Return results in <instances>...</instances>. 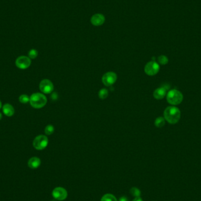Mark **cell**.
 Masks as SVG:
<instances>
[{"label":"cell","mask_w":201,"mask_h":201,"mask_svg":"<svg viewBox=\"0 0 201 201\" xmlns=\"http://www.w3.org/2000/svg\"><path fill=\"white\" fill-rule=\"evenodd\" d=\"M117 80V75L114 72H108L105 74L102 78L103 84L107 87H110L115 84Z\"/></svg>","instance_id":"8992f818"},{"label":"cell","mask_w":201,"mask_h":201,"mask_svg":"<svg viewBox=\"0 0 201 201\" xmlns=\"http://www.w3.org/2000/svg\"><path fill=\"white\" fill-rule=\"evenodd\" d=\"M132 201H143V200L142 199L140 196H139V197H136Z\"/></svg>","instance_id":"7402d4cb"},{"label":"cell","mask_w":201,"mask_h":201,"mask_svg":"<svg viewBox=\"0 0 201 201\" xmlns=\"http://www.w3.org/2000/svg\"><path fill=\"white\" fill-rule=\"evenodd\" d=\"M120 201H128V199L125 196H122L120 199Z\"/></svg>","instance_id":"603a6c76"},{"label":"cell","mask_w":201,"mask_h":201,"mask_svg":"<svg viewBox=\"0 0 201 201\" xmlns=\"http://www.w3.org/2000/svg\"><path fill=\"white\" fill-rule=\"evenodd\" d=\"M130 193L132 196H135V198L140 196V195H141V191L136 187L132 188L130 190Z\"/></svg>","instance_id":"e0dca14e"},{"label":"cell","mask_w":201,"mask_h":201,"mask_svg":"<svg viewBox=\"0 0 201 201\" xmlns=\"http://www.w3.org/2000/svg\"><path fill=\"white\" fill-rule=\"evenodd\" d=\"M41 165V160L37 157H32L28 162V165L31 169H37Z\"/></svg>","instance_id":"7c38bea8"},{"label":"cell","mask_w":201,"mask_h":201,"mask_svg":"<svg viewBox=\"0 0 201 201\" xmlns=\"http://www.w3.org/2000/svg\"><path fill=\"white\" fill-rule=\"evenodd\" d=\"M28 55H29V57L31 59H35L38 56V52H37V51L32 49L30 51V52L28 53Z\"/></svg>","instance_id":"44dd1931"},{"label":"cell","mask_w":201,"mask_h":201,"mask_svg":"<svg viewBox=\"0 0 201 201\" xmlns=\"http://www.w3.org/2000/svg\"><path fill=\"white\" fill-rule=\"evenodd\" d=\"M166 89L165 87L158 88L153 92V97L157 100L163 99L166 94Z\"/></svg>","instance_id":"8fae6325"},{"label":"cell","mask_w":201,"mask_h":201,"mask_svg":"<svg viewBox=\"0 0 201 201\" xmlns=\"http://www.w3.org/2000/svg\"><path fill=\"white\" fill-rule=\"evenodd\" d=\"M100 201H118L117 198L112 194L107 193L104 195Z\"/></svg>","instance_id":"5bb4252c"},{"label":"cell","mask_w":201,"mask_h":201,"mask_svg":"<svg viewBox=\"0 0 201 201\" xmlns=\"http://www.w3.org/2000/svg\"><path fill=\"white\" fill-rule=\"evenodd\" d=\"M40 89L44 94H50L54 90V85L49 80H44L40 84Z\"/></svg>","instance_id":"9c48e42d"},{"label":"cell","mask_w":201,"mask_h":201,"mask_svg":"<svg viewBox=\"0 0 201 201\" xmlns=\"http://www.w3.org/2000/svg\"><path fill=\"white\" fill-rule=\"evenodd\" d=\"M158 61L161 65H166L168 62V58L165 55H161L158 57Z\"/></svg>","instance_id":"ac0fdd59"},{"label":"cell","mask_w":201,"mask_h":201,"mask_svg":"<svg viewBox=\"0 0 201 201\" xmlns=\"http://www.w3.org/2000/svg\"><path fill=\"white\" fill-rule=\"evenodd\" d=\"M54 132V127L51 125H48L45 127V133L47 135H51L53 133V132Z\"/></svg>","instance_id":"d6986e66"},{"label":"cell","mask_w":201,"mask_h":201,"mask_svg":"<svg viewBox=\"0 0 201 201\" xmlns=\"http://www.w3.org/2000/svg\"><path fill=\"white\" fill-rule=\"evenodd\" d=\"M2 114L0 113V120L2 119Z\"/></svg>","instance_id":"cb8c5ba5"},{"label":"cell","mask_w":201,"mask_h":201,"mask_svg":"<svg viewBox=\"0 0 201 201\" xmlns=\"http://www.w3.org/2000/svg\"><path fill=\"white\" fill-rule=\"evenodd\" d=\"M48 143V140L45 135H39L37 137L33 142L34 147L37 150L45 149Z\"/></svg>","instance_id":"277c9868"},{"label":"cell","mask_w":201,"mask_h":201,"mask_svg":"<svg viewBox=\"0 0 201 201\" xmlns=\"http://www.w3.org/2000/svg\"><path fill=\"white\" fill-rule=\"evenodd\" d=\"M1 105H2V104H1V101H0V109H1Z\"/></svg>","instance_id":"d4e9b609"},{"label":"cell","mask_w":201,"mask_h":201,"mask_svg":"<svg viewBox=\"0 0 201 201\" xmlns=\"http://www.w3.org/2000/svg\"><path fill=\"white\" fill-rule=\"evenodd\" d=\"M2 110L4 114L7 117H11L14 114V109L13 107L9 104H5L3 107Z\"/></svg>","instance_id":"4fadbf2b"},{"label":"cell","mask_w":201,"mask_h":201,"mask_svg":"<svg viewBox=\"0 0 201 201\" xmlns=\"http://www.w3.org/2000/svg\"><path fill=\"white\" fill-rule=\"evenodd\" d=\"M108 91L107 90V89H102L99 92V94H98V95H99V97L101 99V100H104L105 98H107V97L108 96Z\"/></svg>","instance_id":"2e32d148"},{"label":"cell","mask_w":201,"mask_h":201,"mask_svg":"<svg viewBox=\"0 0 201 201\" xmlns=\"http://www.w3.org/2000/svg\"><path fill=\"white\" fill-rule=\"evenodd\" d=\"M164 118L171 124H175L181 118V111L177 107L171 106L167 107L163 112Z\"/></svg>","instance_id":"6da1fadb"},{"label":"cell","mask_w":201,"mask_h":201,"mask_svg":"<svg viewBox=\"0 0 201 201\" xmlns=\"http://www.w3.org/2000/svg\"><path fill=\"white\" fill-rule=\"evenodd\" d=\"M53 197L58 201H64L68 196V192L65 189L62 187L55 188L52 193Z\"/></svg>","instance_id":"52a82bcc"},{"label":"cell","mask_w":201,"mask_h":201,"mask_svg":"<svg viewBox=\"0 0 201 201\" xmlns=\"http://www.w3.org/2000/svg\"><path fill=\"white\" fill-rule=\"evenodd\" d=\"M91 23L96 27L100 26L103 25L105 21V16L100 14V13H97L94 14L91 18Z\"/></svg>","instance_id":"30bf717a"},{"label":"cell","mask_w":201,"mask_h":201,"mask_svg":"<svg viewBox=\"0 0 201 201\" xmlns=\"http://www.w3.org/2000/svg\"><path fill=\"white\" fill-rule=\"evenodd\" d=\"M160 65L155 61H152L147 64L145 67V72L150 76H153L158 74L160 71Z\"/></svg>","instance_id":"5b68a950"},{"label":"cell","mask_w":201,"mask_h":201,"mask_svg":"<svg viewBox=\"0 0 201 201\" xmlns=\"http://www.w3.org/2000/svg\"><path fill=\"white\" fill-rule=\"evenodd\" d=\"M30 102L32 107L38 109L44 107L46 105L47 99L42 94L35 93L31 96Z\"/></svg>","instance_id":"7a4b0ae2"},{"label":"cell","mask_w":201,"mask_h":201,"mask_svg":"<svg viewBox=\"0 0 201 201\" xmlns=\"http://www.w3.org/2000/svg\"><path fill=\"white\" fill-rule=\"evenodd\" d=\"M165 124V120L163 117H158L155 121V125L158 128H161Z\"/></svg>","instance_id":"9a60e30c"},{"label":"cell","mask_w":201,"mask_h":201,"mask_svg":"<svg viewBox=\"0 0 201 201\" xmlns=\"http://www.w3.org/2000/svg\"><path fill=\"white\" fill-rule=\"evenodd\" d=\"M183 99L182 94L180 91L173 89L170 91L167 94L166 100L169 104L172 105H177L180 104Z\"/></svg>","instance_id":"3957f363"},{"label":"cell","mask_w":201,"mask_h":201,"mask_svg":"<svg viewBox=\"0 0 201 201\" xmlns=\"http://www.w3.org/2000/svg\"><path fill=\"white\" fill-rule=\"evenodd\" d=\"M30 58L25 56H21L18 57L15 61V64L17 67L22 70H25L28 68L30 66Z\"/></svg>","instance_id":"ba28073f"},{"label":"cell","mask_w":201,"mask_h":201,"mask_svg":"<svg viewBox=\"0 0 201 201\" xmlns=\"http://www.w3.org/2000/svg\"><path fill=\"white\" fill-rule=\"evenodd\" d=\"M30 98L27 95H21L19 98L20 101L23 104L27 103L28 101H30Z\"/></svg>","instance_id":"ffe728a7"}]
</instances>
